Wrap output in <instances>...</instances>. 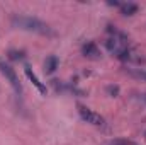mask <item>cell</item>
Instances as JSON below:
<instances>
[{
	"mask_svg": "<svg viewBox=\"0 0 146 145\" xmlns=\"http://www.w3.org/2000/svg\"><path fill=\"white\" fill-rule=\"evenodd\" d=\"M12 24L14 28L17 29H22V31H29V33H36V34H41V36H54V31L46 24L42 22L41 19L37 17H31V15H12Z\"/></svg>",
	"mask_w": 146,
	"mask_h": 145,
	"instance_id": "cell-1",
	"label": "cell"
},
{
	"mask_svg": "<svg viewBox=\"0 0 146 145\" xmlns=\"http://www.w3.org/2000/svg\"><path fill=\"white\" fill-rule=\"evenodd\" d=\"M106 46H107V50H109L115 58H119V60H122V62H129V60L133 58L129 46H127L126 43L115 39V38H107V39H106Z\"/></svg>",
	"mask_w": 146,
	"mask_h": 145,
	"instance_id": "cell-2",
	"label": "cell"
},
{
	"mask_svg": "<svg viewBox=\"0 0 146 145\" xmlns=\"http://www.w3.org/2000/svg\"><path fill=\"white\" fill-rule=\"evenodd\" d=\"M76 108H78V114H80V118H82L83 121H87V123H90V125H94V126H104V125H106L104 116H100V114L95 113L94 109L87 108V106H83V104H78Z\"/></svg>",
	"mask_w": 146,
	"mask_h": 145,
	"instance_id": "cell-3",
	"label": "cell"
},
{
	"mask_svg": "<svg viewBox=\"0 0 146 145\" xmlns=\"http://www.w3.org/2000/svg\"><path fill=\"white\" fill-rule=\"evenodd\" d=\"M0 72H2V75H3L5 79H7V82L12 85V89H14L17 94L22 92V84H21V80H19L15 70H14L9 63H5L3 60H0Z\"/></svg>",
	"mask_w": 146,
	"mask_h": 145,
	"instance_id": "cell-4",
	"label": "cell"
},
{
	"mask_svg": "<svg viewBox=\"0 0 146 145\" xmlns=\"http://www.w3.org/2000/svg\"><path fill=\"white\" fill-rule=\"evenodd\" d=\"M82 53H83V56H87V58H90V60H100V56H102L100 50H99V48H97V44H95V43H92V41H88V43H85V44H83Z\"/></svg>",
	"mask_w": 146,
	"mask_h": 145,
	"instance_id": "cell-5",
	"label": "cell"
},
{
	"mask_svg": "<svg viewBox=\"0 0 146 145\" xmlns=\"http://www.w3.org/2000/svg\"><path fill=\"white\" fill-rule=\"evenodd\" d=\"M24 72H26V75H27V79L33 82V85L39 91V94H46V85L37 79V75L31 70V67H27V65H26V67H24Z\"/></svg>",
	"mask_w": 146,
	"mask_h": 145,
	"instance_id": "cell-6",
	"label": "cell"
},
{
	"mask_svg": "<svg viewBox=\"0 0 146 145\" xmlns=\"http://www.w3.org/2000/svg\"><path fill=\"white\" fill-rule=\"evenodd\" d=\"M58 65H60V62H58V58H56L54 55L48 56V58H46V62H44L46 73H54V72H56V68H58Z\"/></svg>",
	"mask_w": 146,
	"mask_h": 145,
	"instance_id": "cell-7",
	"label": "cell"
},
{
	"mask_svg": "<svg viewBox=\"0 0 146 145\" xmlns=\"http://www.w3.org/2000/svg\"><path fill=\"white\" fill-rule=\"evenodd\" d=\"M119 9H121V12H122L124 15H134V14L138 12V5H136V3H133V2L121 3V5H119Z\"/></svg>",
	"mask_w": 146,
	"mask_h": 145,
	"instance_id": "cell-8",
	"label": "cell"
},
{
	"mask_svg": "<svg viewBox=\"0 0 146 145\" xmlns=\"http://www.w3.org/2000/svg\"><path fill=\"white\" fill-rule=\"evenodd\" d=\"M127 73H129V75H133L134 79H139V80L146 82V70H141V68H129Z\"/></svg>",
	"mask_w": 146,
	"mask_h": 145,
	"instance_id": "cell-9",
	"label": "cell"
},
{
	"mask_svg": "<svg viewBox=\"0 0 146 145\" xmlns=\"http://www.w3.org/2000/svg\"><path fill=\"white\" fill-rule=\"evenodd\" d=\"M9 58H10V60H22V58H24V53L12 50V51H9Z\"/></svg>",
	"mask_w": 146,
	"mask_h": 145,
	"instance_id": "cell-10",
	"label": "cell"
},
{
	"mask_svg": "<svg viewBox=\"0 0 146 145\" xmlns=\"http://www.w3.org/2000/svg\"><path fill=\"white\" fill-rule=\"evenodd\" d=\"M109 145H134V142L126 140V138H117V140H112Z\"/></svg>",
	"mask_w": 146,
	"mask_h": 145,
	"instance_id": "cell-11",
	"label": "cell"
},
{
	"mask_svg": "<svg viewBox=\"0 0 146 145\" xmlns=\"http://www.w3.org/2000/svg\"><path fill=\"white\" fill-rule=\"evenodd\" d=\"M117 91H119L117 87H109V92H112V94H117Z\"/></svg>",
	"mask_w": 146,
	"mask_h": 145,
	"instance_id": "cell-12",
	"label": "cell"
},
{
	"mask_svg": "<svg viewBox=\"0 0 146 145\" xmlns=\"http://www.w3.org/2000/svg\"><path fill=\"white\" fill-rule=\"evenodd\" d=\"M145 99H146V94H145Z\"/></svg>",
	"mask_w": 146,
	"mask_h": 145,
	"instance_id": "cell-13",
	"label": "cell"
}]
</instances>
